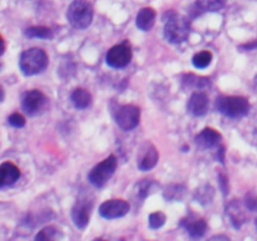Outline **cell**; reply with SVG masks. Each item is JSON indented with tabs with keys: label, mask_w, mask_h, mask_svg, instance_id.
<instances>
[{
	"label": "cell",
	"mask_w": 257,
	"mask_h": 241,
	"mask_svg": "<svg viewBox=\"0 0 257 241\" xmlns=\"http://www.w3.org/2000/svg\"><path fill=\"white\" fill-rule=\"evenodd\" d=\"M0 173H2V178H0V187L2 188L13 185L20 177L19 167L17 165H14L13 162L2 163V166H0Z\"/></svg>",
	"instance_id": "cell-15"
},
{
	"label": "cell",
	"mask_w": 257,
	"mask_h": 241,
	"mask_svg": "<svg viewBox=\"0 0 257 241\" xmlns=\"http://www.w3.org/2000/svg\"><path fill=\"white\" fill-rule=\"evenodd\" d=\"M130 203L122 198H113L107 200L99 206V215L105 220H114L123 217L130 212Z\"/></svg>",
	"instance_id": "cell-9"
},
{
	"label": "cell",
	"mask_w": 257,
	"mask_h": 241,
	"mask_svg": "<svg viewBox=\"0 0 257 241\" xmlns=\"http://www.w3.org/2000/svg\"><path fill=\"white\" fill-rule=\"evenodd\" d=\"M220 187L223 191V195H227L228 192V181L225 175H220Z\"/></svg>",
	"instance_id": "cell-30"
},
{
	"label": "cell",
	"mask_w": 257,
	"mask_h": 241,
	"mask_svg": "<svg viewBox=\"0 0 257 241\" xmlns=\"http://www.w3.org/2000/svg\"><path fill=\"white\" fill-rule=\"evenodd\" d=\"M210 99L205 92H195L190 97L187 103L188 112L192 113L196 117H202L208 112Z\"/></svg>",
	"instance_id": "cell-12"
},
{
	"label": "cell",
	"mask_w": 257,
	"mask_h": 241,
	"mask_svg": "<svg viewBox=\"0 0 257 241\" xmlns=\"http://www.w3.org/2000/svg\"><path fill=\"white\" fill-rule=\"evenodd\" d=\"M58 231L54 226H48L44 227L43 230H40L39 232L35 236V240H53V238L57 237Z\"/></svg>",
	"instance_id": "cell-26"
},
{
	"label": "cell",
	"mask_w": 257,
	"mask_h": 241,
	"mask_svg": "<svg viewBox=\"0 0 257 241\" xmlns=\"http://www.w3.org/2000/svg\"><path fill=\"white\" fill-rule=\"evenodd\" d=\"M217 238H223V240H228V237H227V236H220V235H217V236H213V237L211 238V240H217Z\"/></svg>",
	"instance_id": "cell-32"
},
{
	"label": "cell",
	"mask_w": 257,
	"mask_h": 241,
	"mask_svg": "<svg viewBox=\"0 0 257 241\" xmlns=\"http://www.w3.org/2000/svg\"><path fill=\"white\" fill-rule=\"evenodd\" d=\"M112 114L118 127L123 131H132L140 125L141 110L137 105H118L117 109L113 110Z\"/></svg>",
	"instance_id": "cell-7"
},
{
	"label": "cell",
	"mask_w": 257,
	"mask_h": 241,
	"mask_svg": "<svg viewBox=\"0 0 257 241\" xmlns=\"http://www.w3.org/2000/svg\"><path fill=\"white\" fill-rule=\"evenodd\" d=\"M28 38H38V39H52L53 30L47 27H30L25 30Z\"/></svg>",
	"instance_id": "cell-20"
},
{
	"label": "cell",
	"mask_w": 257,
	"mask_h": 241,
	"mask_svg": "<svg viewBox=\"0 0 257 241\" xmlns=\"http://www.w3.org/2000/svg\"><path fill=\"white\" fill-rule=\"evenodd\" d=\"M222 140V136L220 132L210 127H206L205 130L201 131L197 136H196L195 141L197 143L198 147L201 148H212L217 146Z\"/></svg>",
	"instance_id": "cell-14"
},
{
	"label": "cell",
	"mask_w": 257,
	"mask_h": 241,
	"mask_svg": "<svg viewBox=\"0 0 257 241\" xmlns=\"http://www.w3.org/2000/svg\"><path fill=\"white\" fill-rule=\"evenodd\" d=\"M70 99H72V103L77 109H85L92 103V95H90V93L87 89L77 88V89L73 90Z\"/></svg>",
	"instance_id": "cell-18"
},
{
	"label": "cell",
	"mask_w": 257,
	"mask_h": 241,
	"mask_svg": "<svg viewBox=\"0 0 257 241\" xmlns=\"http://www.w3.org/2000/svg\"><path fill=\"white\" fill-rule=\"evenodd\" d=\"M158 151L156 146L151 142H146L141 146L140 152H138V170L140 171H150L157 165Z\"/></svg>",
	"instance_id": "cell-10"
},
{
	"label": "cell",
	"mask_w": 257,
	"mask_h": 241,
	"mask_svg": "<svg viewBox=\"0 0 257 241\" xmlns=\"http://www.w3.org/2000/svg\"><path fill=\"white\" fill-rule=\"evenodd\" d=\"M213 188L210 187V186H205L202 187V190L197 191V195H196V198L198 200V202L201 203H206L210 202L213 197Z\"/></svg>",
	"instance_id": "cell-27"
},
{
	"label": "cell",
	"mask_w": 257,
	"mask_h": 241,
	"mask_svg": "<svg viewBox=\"0 0 257 241\" xmlns=\"http://www.w3.org/2000/svg\"><path fill=\"white\" fill-rule=\"evenodd\" d=\"M245 206L252 212H257V195L255 193H247L245 198Z\"/></svg>",
	"instance_id": "cell-29"
},
{
	"label": "cell",
	"mask_w": 257,
	"mask_h": 241,
	"mask_svg": "<svg viewBox=\"0 0 257 241\" xmlns=\"http://www.w3.org/2000/svg\"><path fill=\"white\" fill-rule=\"evenodd\" d=\"M226 213H227L228 218H230L231 223L235 228H240L246 221L245 212H243L242 207L236 200L228 203L227 207H226Z\"/></svg>",
	"instance_id": "cell-17"
},
{
	"label": "cell",
	"mask_w": 257,
	"mask_h": 241,
	"mask_svg": "<svg viewBox=\"0 0 257 241\" xmlns=\"http://www.w3.org/2000/svg\"><path fill=\"white\" fill-rule=\"evenodd\" d=\"M211 62H212V53L208 52V50L196 53L192 58V64L197 69H205L211 64Z\"/></svg>",
	"instance_id": "cell-21"
},
{
	"label": "cell",
	"mask_w": 257,
	"mask_h": 241,
	"mask_svg": "<svg viewBox=\"0 0 257 241\" xmlns=\"http://www.w3.org/2000/svg\"><path fill=\"white\" fill-rule=\"evenodd\" d=\"M257 48V40H253L252 43H246V44H242L238 47V49H242V50H252L256 49Z\"/></svg>",
	"instance_id": "cell-31"
},
{
	"label": "cell",
	"mask_w": 257,
	"mask_h": 241,
	"mask_svg": "<svg viewBox=\"0 0 257 241\" xmlns=\"http://www.w3.org/2000/svg\"><path fill=\"white\" fill-rule=\"evenodd\" d=\"M117 157H115L114 155L108 156L105 160H103L102 162L95 165L94 167L90 170V172L88 173V180H89V182L92 183L94 187H103V186L108 182V180L114 175L115 170H117Z\"/></svg>",
	"instance_id": "cell-5"
},
{
	"label": "cell",
	"mask_w": 257,
	"mask_h": 241,
	"mask_svg": "<svg viewBox=\"0 0 257 241\" xmlns=\"http://www.w3.org/2000/svg\"><path fill=\"white\" fill-rule=\"evenodd\" d=\"M227 0H197V8L203 12H217L225 7Z\"/></svg>",
	"instance_id": "cell-22"
},
{
	"label": "cell",
	"mask_w": 257,
	"mask_h": 241,
	"mask_svg": "<svg viewBox=\"0 0 257 241\" xmlns=\"http://www.w3.org/2000/svg\"><path fill=\"white\" fill-rule=\"evenodd\" d=\"M148 223H150L151 228L157 230V228L162 227L166 223V215L163 212H161V211L151 213L150 217H148Z\"/></svg>",
	"instance_id": "cell-24"
},
{
	"label": "cell",
	"mask_w": 257,
	"mask_h": 241,
	"mask_svg": "<svg viewBox=\"0 0 257 241\" xmlns=\"http://www.w3.org/2000/svg\"><path fill=\"white\" fill-rule=\"evenodd\" d=\"M8 120H9V125H12L13 127L15 128H22L25 126L24 115H22L20 113H13V114L8 118Z\"/></svg>",
	"instance_id": "cell-28"
},
{
	"label": "cell",
	"mask_w": 257,
	"mask_h": 241,
	"mask_svg": "<svg viewBox=\"0 0 257 241\" xmlns=\"http://www.w3.org/2000/svg\"><path fill=\"white\" fill-rule=\"evenodd\" d=\"M191 24L187 18L182 17L180 14L172 13L170 17L166 19L165 24V38L172 44H181L186 42L190 35Z\"/></svg>",
	"instance_id": "cell-2"
},
{
	"label": "cell",
	"mask_w": 257,
	"mask_h": 241,
	"mask_svg": "<svg viewBox=\"0 0 257 241\" xmlns=\"http://www.w3.org/2000/svg\"><path fill=\"white\" fill-rule=\"evenodd\" d=\"M180 225L182 227H185L187 230L188 235L193 238L202 237L205 235L206 230H207V222H206L205 218L196 217V216H188L185 217L180 222Z\"/></svg>",
	"instance_id": "cell-13"
},
{
	"label": "cell",
	"mask_w": 257,
	"mask_h": 241,
	"mask_svg": "<svg viewBox=\"0 0 257 241\" xmlns=\"http://www.w3.org/2000/svg\"><path fill=\"white\" fill-rule=\"evenodd\" d=\"M48 55L40 48H30L20 55L19 67L24 75H35L42 73L48 67Z\"/></svg>",
	"instance_id": "cell-3"
},
{
	"label": "cell",
	"mask_w": 257,
	"mask_h": 241,
	"mask_svg": "<svg viewBox=\"0 0 257 241\" xmlns=\"http://www.w3.org/2000/svg\"><path fill=\"white\" fill-rule=\"evenodd\" d=\"M153 182L151 180H142L136 185V191H137V195L141 200L147 197L150 195V191L152 190Z\"/></svg>",
	"instance_id": "cell-25"
},
{
	"label": "cell",
	"mask_w": 257,
	"mask_h": 241,
	"mask_svg": "<svg viewBox=\"0 0 257 241\" xmlns=\"http://www.w3.org/2000/svg\"><path fill=\"white\" fill-rule=\"evenodd\" d=\"M156 22V12L152 8H143L138 12L137 18H136V24L138 29L143 32H148L153 28Z\"/></svg>",
	"instance_id": "cell-16"
},
{
	"label": "cell",
	"mask_w": 257,
	"mask_h": 241,
	"mask_svg": "<svg viewBox=\"0 0 257 241\" xmlns=\"http://www.w3.org/2000/svg\"><path fill=\"white\" fill-rule=\"evenodd\" d=\"M255 225H256V227H257V218H256V221H255Z\"/></svg>",
	"instance_id": "cell-33"
},
{
	"label": "cell",
	"mask_w": 257,
	"mask_h": 241,
	"mask_svg": "<svg viewBox=\"0 0 257 241\" xmlns=\"http://www.w3.org/2000/svg\"><path fill=\"white\" fill-rule=\"evenodd\" d=\"M216 108L228 118H242L248 114L250 102L241 95H221L216 100Z\"/></svg>",
	"instance_id": "cell-1"
},
{
	"label": "cell",
	"mask_w": 257,
	"mask_h": 241,
	"mask_svg": "<svg viewBox=\"0 0 257 241\" xmlns=\"http://www.w3.org/2000/svg\"><path fill=\"white\" fill-rule=\"evenodd\" d=\"M132 48L127 43H122V44L114 45L108 50L107 55H105V62L110 68L122 69L130 64L132 60Z\"/></svg>",
	"instance_id": "cell-8"
},
{
	"label": "cell",
	"mask_w": 257,
	"mask_h": 241,
	"mask_svg": "<svg viewBox=\"0 0 257 241\" xmlns=\"http://www.w3.org/2000/svg\"><path fill=\"white\" fill-rule=\"evenodd\" d=\"M68 22L77 29H87L93 20V7L87 0H74L67 12Z\"/></svg>",
	"instance_id": "cell-4"
},
{
	"label": "cell",
	"mask_w": 257,
	"mask_h": 241,
	"mask_svg": "<svg viewBox=\"0 0 257 241\" xmlns=\"http://www.w3.org/2000/svg\"><path fill=\"white\" fill-rule=\"evenodd\" d=\"M49 107V100L47 95L39 89L28 90L22 97V109L30 117H35L45 110Z\"/></svg>",
	"instance_id": "cell-6"
},
{
	"label": "cell",
	"mask_w": 257,
	"mask_h": 241,
	"mask_svg": "<svg viewBox=\"0 0 257 241\" xmlns=\"http://www.w3.org/2000/svg\"><path fill=\"white\" fill-rule=\"evenodd\" d=\"M186 188L181 185H172L168 186L165 191V197L167 200L173 201V200H181V198L185 196Z\"/></svg>",
	"instance_id": "cell-23"
},
{
	"label": "cell",
	"mask_w": 257,
	"mask_h": 241,
	"mask_svg": "<svg viewBox=\"0 0 257 241\" xmlns=\"http://www.w3.org/2000/svg\"><path fill=\"white\" fill-rule=\"evenodd\" d=\"M182 84L185 88H197L203 89L211 85L210 79L207 77H200L196 74H185L182 77Z\"/></svg>",
	"instance_id": "cell-19"
},
{
	"label": "cell",
	"mask_w": 257,
	"mask_h": 241,
	"mask_svg": "<svg viewBox=\"0 0 257 241\" xmlns=\"http://www.w3.org/2000/svg\"><path fill=\"white\" fill-rule=\"evenodd\" d=\"M93 201L78 200L72 208V220L79 230L87 227L92 212Z\"/></svg>",
	"instance_id": "cell-11"
}]
</instances>
